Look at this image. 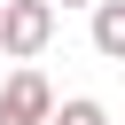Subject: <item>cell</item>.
<instances>
[{"label": "cell", "instance_id": "3", "mask_svg": "<svg viewBox=\"0 0 125 125\" xmlns=\"http://www.w3.org/2000/svg\"><path fill=\"white\" fill-rule=\"evenodd\" d=\"M94 55L102 62H125V0H94Z\"/></svg>", "mask_w": 125, "mask_h": 125}, {"label": "cell", "instance_id": "1", "mask_svg": "<svg viewBox=\"0 0 125 125\" xmlns=\"http://www.w3.org/2000/svg\"><path fill=\"white\" fill-rule=\"evenodd\" d=\"M55 39V0H0V55L39 62Z\"/></svg>", "mask_w": 125, "mask_h": 125}, {"label": "cell", "instance_id": "4", "mask_svg": "<svg viewBox=\"0 0 125 125\" xmlns=\"http://www.w3.org/2000/svg\"><path fill=\"white\" fill-rule=\"evenodd\" d=\"M47 125H109V109L94 102V94H70V102H55V117Z\"/></svg>", "mask_w": 125, "mask_h": 125}, {"label": "cell", "instance_id": "2", "mask_svg": "<svg viewBox=\"0 0 125 125\" xmlns=\"http://www.w3.org/2000/svg\"><path fill=\"white\" fill-rule=\"evenodd\" d=\"M55 117V86L23 62V70H8L0 78V125H47Z\"/></svg>", "mask_w": 125, "mask_h": 125}, {"label": "cell", "instance_id": "5", "mask_svg": "<svg viewBox=\"0 0 125 125\" xmlns=\"http://www.w3.org/2000/svg\"><path fill=\"white\" fill-rule=\"evenodd\" d=\"M62 8H94V0H62Z\"/></svg>", "mask_w": 125, "mask_h": 125}]
</instances>
